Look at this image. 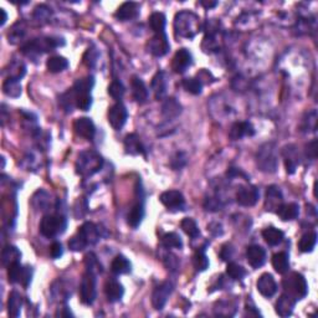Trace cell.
<instances>
[{
  "label": "cell",
  "instance_id": "obj_1",
  "mask_svg": "<svg viewBox=\"0 0 318 318\" xmlns=\"http://www.w3.org/2000/svg\"><path fill=\"white\" fill-rule=\"evenodd\" d=\"M175 34L184 39H193L202 30V23L197 14L192 12L177 13L174 18Z\"/></svg>",
  "mask_w": 318,
  "mask_h": 318
},
{
  "label": "cell",
  "instance_id": "obj_2",
  "mask_svg": "<svg viewBox=\"0 0 318 318\" xmlns=\"http://www.w3.org/2000/svg\"><path fill=\"white\" fill-rule=\"evenodd\" d=\"M103 167V158L96 150L87 149L79 154L76 161V172L81 177L88 178L100 172Z\"/></svg>",
  "mask_w": 318,
  "mask_h": 318
},
{
  "label": "cell",
  "instance_id": "obj_3",
  "mask_svg": "<svg viewBox=\"0 0 318 318\" xmlns=\"http://www.w3.org/2000/svg\"><path fill=\"white\" fill-rule=\"evenodd\" d=\"M65 45V41L63 39L60 38H38V39H33L29 43H26L25 45L21 47V51L24 52L25 55L30 57L39 56V55L44 54V52H49L55 50L58 46Z\"/></svg>",
  "mask_w": 318,
  "mask_h": 318
},
{
  "label": "cell",
  "instance_id": "obj_4",
  "mask_svg": "<svg viewBox=\"0 0 318 318\" xmlns=\"http://www.w3.org/2000/svg\"><path fill=\"white\" fill-rule=\"evenodd\" d=\"M256 164L259 169L264 173H275L277 171L278 159H277V148L275 143L269 142L259 148L256 153Z\"/></svg>",
  "mask_w": 318,
  "mask_h": 318
},
{
  "label": "cell",
  "instance_id": "obj_5",
  "mask_svg": "<svg viewBox=\"0 0 318 318\" xmlns=\"http://www.w3.org/2000/svg\"><path fill=\"white\" fill-rule=\"evenodd\" d=\"M282 286L284 294L294 298L296 302L305 298L308 294V284H307L306 278L298 272L289 273V276H286L282 280Z\"/></svg>",
  "mask_w": 318,
  "mask_h": 318
},
{
  "label": "cell",
  "instance_id": "obj_6",
  "mask_svg": "<svg viewBox=\"0 0 318 318\" xmlns=\"http://www.w3.org/2000/svg\"><path fill=\"white\" fill-rule=\"evenodd\" d=\"M68 227V221L61 215H46L40 222V233L47 239L61 235Z\"/></svg>",
  "mask_w": 318,
  "mask_h": 318
},
{
  "label": "cell",
  "instance_id": "obj_7",
  "mask_svg": "<svg viewBox=\"0 0 318 318\" xmlns=\"http://www.w3.org/2000/svg\"><path fill=\"white\" fill-rule=\"evenodd\" d=\"M80 300L86 306H91L96 300V273L88 270L81 280Z\"/></svg>",
  "mask_w": 318,
  "mask_h": 318
},
{
  "label": "cell",
  "instance_id": "obj_8",
  "mask_svg": "<svg viewBox=\"0 0 318 318\" xmlns=\"http://www.w3.org/2000/svg\"><path fill=\"white\" fill-rule=\"evenodd\" d=\"M147 50L149 54L155 57H162L168 54L171 50V44H169L166 33L153 35V38L148 41Z\"/></svg>",
  "mask_w": 318,
  "mask_h": 318
},
{
  "label": "cell",
  "instance_id": "obj_9",
  "mask_svg": "<svg viewBox=\"0 0 318 318\" xmlns=\"http://www.w3.org/2000/svg\"><path fill=\"white\" fill-rule=\"evenodd\" d=\"M128 118L127 108L122 102L114 103L112 107L108 110V123L113 130L119 131L123 128Z\"/></svg>",
  "mask_w": 318,
  "mask_h": 318
},
{
  "label": "cell",
  "instance_id": "obj_10",
  "mask_svg": "<svg viewBox=\"0 0 318 318\" xmlns=\"http://www.w3.org/2000/svg\"><path fill=\"white\" fill-rule=\"evenodd\" d=\"M159 200L168 210L179 211L184 210V208H185V199H184L183 194L178 190L164 192L159 197Z\"/></svg>",
  "mask_w": 318,
  "mask_h": 318
},
{
  "label": "cell",
  "instance_id": "obj_11",
  "mask_svg": "<svg viewBox=\"0 0 318 318\" xmlns=\"http://www.w3.org/2000/svg\"><path fill=\"white\" fill-rule=\"evenodd\" d=\"M172 292H173V283L169 282V281L163 282L162 284H159L158 287H155L152 295L153 307H154L157 311L163 309L164 306H166L167 301H168L169 296L172 295Z\"/></svg>",
  "mask_w": 318,
  "mask_h": 318
},
{
  "label": "cell",
  "instance_id": "obj_12",
  "mask_svg": "<svg viewBox=\"0 0 318 318\" xmlns=\"http://www.w3.org/2000/svg\"><path fill=\"white\" fill-rule=\"evenodd\" d=\"M259 193L258 188L253 185H245L241 186L236 193V202L242 206H253L258 203Z\"/></svg>",
  "mask_w": 318,
  "mask_h": 318
},
{
  "label": "cell",
  "instance_id": "obj_13",
  "mask_svg": "<svg viewBox=\"0 0 318 318\" xmlns=\"http://www.w3.org/2000/svg\"><path fill=\"white\" fill-rule=\"evenodd\" d=\"M193 63V56L186 49H180L175 52L172 60V70L175 74H184Z\"/></svg>",
  "mask_w": 318,
  "mask_h": 318
},
{
  "label": "cell",
  "instance_id": "obj_14",
  "mask_svg": "<svg viewBox=\"0 0 318 318\" xmlns=\"http://www.w3.org/2000/svg\"><path fill=\"white\" fill-rule=\"evenodd\" d=\"M77 235L82 239V241L85 242L86 246L88 245H94L99 242L100 238H101V233H100V229L97 225H94L93 222H85L79 229V233Z\"/></svg>",
  "mask_w": 318,
  "mask_h": 318
},
{
  "label": "cell",
  "instance_id": "obj_15",
  "mask_svg": "<svg viewBox=\"0 0 318 318\" xmlns=\"http://www.w3.org/2000/svg\"><path fill=\"white\" fill-rule=\"evenodd\" d=\"M74 130L77 136L82 137L85 139H92L96 133V127H94L93 121L88 117H81L77 118L74 123Z\"/></svg>",
  "mask_w": 318,
  "mask_h": 318
},
{
  "label": "cell",
  "instance_id": "obj_16",
  "mask_svg": "<svg viewBox=\"0 0 318 318\" xmlns=\"http://www.w3.org/2000/svg\"><path fill=\"white\" fill-rule=\"evenodd\" d=\"M258 291L264 296V297L270 298L277 292V283H276L275 278L270 273H264L260 276V278L258 280Z\"/></svg>",
  "mask_w": 318,
  "mask_h": 318
},
{
  "label": "cell",
  "instance_id": "obj_17",
  "mask_svg": "<svg viewBox=\"0 0 318 318\" xmlns=\"http://www.w3.org/2000/svg\"><path fill=\"white\" fill-rule=\"evenodd\" d=\"M283 197L280 188L276 185H270L266 190V200H265V209L267 211H277V209L282 205Z\"/></svg>",
  "mask_w": 318,
  "mask_h": 318
},
{
  "label": "cell",
  "instance_id": "obj_18",
  "mask_svg": "<svg viewBox=\"0 0 318 318\" xmlns=\"http://www.w3.org/2000/svg\"><path fill=\"white\" fill-rule=\"evenodd\" d=\"M138 15H139V4H137L135 2L123 3V4L119 5L116 14H114V16L121 21L133 20V19H136Z\"/></svg>",
  "mask_w": 318,
  "mask_h": 318
},
{
  "label": "cell",
  "instance_id": "obj_19",
  "mask_svg": "<svg viewBox=\"0 0 318 318\" xmlns=\"http://www.w3.org/2000/svg\"><path fill=\"white\" fill-rule=\"evenodd\" d=\"M282 155L284 159V167H286V172L289 174H294L297 169V166L300 164V155H298L297 149L295 146L290 144L286 146L282 149Z\"/></svg>",
  "mask_w": 318,
  "mask_h": 318
},
{
  "label": "cell",
  "instance_id": "obj_20",
  "mask_svg": "<svg viewBox=\"0 0 318 318\" xmlns=\"http://www.w3.org/2000/svg\"><path fill=\"white\" fill-rule=\"evenodd\" d=\"M253 135H255V130L250 122H236L231 125L230 132H229V137L233 141H239L244 137H251Z\"/></svg>",
  "mask_w": 318,
  "mask_h": 318
},
{
  "label": "cell",
  "instance_id": "obj_21",
  "mask_svg": "<svg viewBox=\"0 0 318 318\" xmlns=\"http://www.w3.org/2000/svg\"><path fill=\"white\" fill-rule=\"evenodd\" d=\"M246 258L253 269H259L266 261V251L259 245H252V246L247 247Z\"/></svg>",
  "mask_w": 318,
  "mask_h": 318
},
{
  "label": "cell",
  "instance_id": "obj_22",
  "mask_svg": "<svg viewBox=\"0 0 318 318\" xmlns=\"http://www.w3.org/2000/svg\"><path fill=\"white\" fill-rule=\"evenodd\" d=\"M131 88H132V96L136 100V102L138 103H146L148 97H149V92L146 83L143 82V80H141L139 77L133 76L132 81H131Z\"/></svg>",
  "mask_w": 318,
  "mask_h": 318
},
{
  "label": "cell",
  "instance_id": "obj_23",
  "mask_svg": "<svg viewBox=\"0 0 318 318\" xmlns=\"http://www.w3.org/2000/svg\"><path fill=\"white\" fill-rule=\"evenodd\" d=\"M124 149L131 155H144L146 150L141 138L136 133H131L124 138Z\"/></svg>",
  "mask_w": 318,
  "mask_h": 318
},
{
  "label": "cell",
  "instance_id": "obj_24",
  "mask_svg": "<svg viewBox=\"0 0 318 318\" xmlns=\"http://www.w3.org/2000/svg\"><path fill=\"white\" fill-rule=\"evenodd\" d=\"M105 295L107 297L108 302H118L123 297L124 289L118 281L110 280L105 284Z\"/></svg>",
  "mask_w": 318,
  "mask_h": 318
},
{
  "label": "cell",
  "instance_id": "obj_25",
  "mask_svg": "<svg viewBox=\"0 0 318 318\" xmlns=\"http://www.w3.org/2000/svg\"><path fill=\"white\" fill-rule=\"evenodd\" d=\"M167 76L163 71H158L152 80V90L154 92L155 100H163L167 93Z\"/></svg>",
  "mask_w": 318,
  "mask_h": 318
},
{
  "label": "cell",
  "instance_id": "obj_26",
  "mask_svg": "<svg viewBox=\"0 0 318 318\" xmlns=\"http://www.w3.org/2000/svg\"><path fill=\"white\" fill-rule=\"evenodd\" d=\"M295 305L296 301L294 298L290 297L289 295L283 294L281 295V297L278 298V301L276 302V312H277L278 316L289 317L291 316L292 312H294Z\"/></svg>",
  "mask_w": 318,
  "mask_h": 318
},
{
  "label": "cell",
  "instance_id": "obj_27",
  "mask_svg": "<svg viewBox=\"0 0 318 318\" xmlns=\"http://www.w3.org/2000/svg\"><path fill=\"white\" fill-rule=\"evenodd\" d=\"M182 113V106L175 99H167L162 106V114L166 119H174Z\"/></svg>",
  "mask_w": 318,
  "mask_h": 318
},
{
  "label": "cell",
  "instance_id": "obj_28",
  "mask_svg": "<svg viewBox=\"0 0 318 318\" xmlns=\"http://www.w3.org/2000/svg\"><path fill=\"white\" fill-rule=\"evenodd\" d=\"M20 258L21 252L18 250V247L13 246V245H7L2 251V265L8 269L15 262H19Z\"/></svg>",
  "mask_w": 318,
  "mask_h": 318
},
{
  "label": "cell",
  "instance_id": "obj_29",
  "mask_svg": "<svg viewBox=\"0 0 318 318\" xmlns=\"http://www.w3.org/2000/svg\"><path fill=\"white\" fill-rule=\"evenodd\" d=\"M21 308H23V297L18 291H13L8 300V313L10 317L16 318L20 316Z\"/></svg>",
  "mask_w": 318,
  "mask_h": 318
},
{
  "label": "cell",
  "instance_id": "obj_30",
  "mask_svg": "<svg viewBox=\"0 0 318 318\" xmlns=\"http://www.w3.org/2000/svg\"><path fill=\"white\" fill-rule=\"evenodd\" d=\"M131 269H132V265L123 255H117L111 264V271L114 275H124V273L131 272Z\"/></svg>",
  "mask_w": 318,
  "mask_h": 318
},
{
  "label": "cell",
  "instance_id": "obj_31",
  "mask_svg": "<svg viewBox=\"0 0 318 318\" xmlns=\"http://www.w3.org/2000/svg\"><path fill=\"white\" fill-rule=\"evenodd\" d=\"M278 216L283 220V221H290V220H295L300 214V206L296 203H290V204H282L276 211Z\"/></svg>",
  "mask_w": 318,
  "mask_h": 318
},
{
  "label": "cell",
  "instance_id": "obj_32",
  "mask_svg": "<svg viewBox=\"0 0 318 318\" xmlns=\"http://www.w3.org/2000/svg\"><path fill=\"white\" fill-rule=\"evenodd\" d=\"M143 217H144V206L142 203H137V204L131 209L130 213H128L127 216L128 225L132 227L133 229H137L142 224Z\"/></svg>",
  "mask_w": 318,
  "mask_h": 318
},
{
  "label": "cell",
  "instance_id": "obj_33",
  "mask_svg": "<svg viewBox=\"0 0 318 318\" xmlns=\"http://www.w3.org/2000/svg\"><path fill=\"white\" fill-rule=\"evenodd\" d=\"M283 231L280 229H276L273 227H269L262 231V238L265 241L270 245V246H276V245L281 244L283 240Z\"/></svg>",
  "mask_w": 318,
  "mask_h": 318
},
{
  "label": "cell",
  "instance_id": "obj_34",
  "mask_svg": "<svg viewBox=\"0 0 318 318\" xmlns=\"http://www.w3.org/2000/svg\"><path fill=\"white\" fill-rule=\"evenodd\" d=\"M272 266L275 271L281 275H284L290 270L289 255L286 252H277L272 256Z\"/></svg>",
  "mask_w": 318,
  "mask_h": 318
},
{
  "label": "cell",
  "instance_id": "obj_35",
  "mask_svg": "<svg viewBox=\"0 0 318 318\" xmlns=\"http://www.w3.org/2000/svg\"><path fill=\"white\" fill-rule=\"evenodd\" d=\"M5 72L8 74V77L10 79H15L20 81L26 74V66L24 65V62L19 60H13L12 62L8 65V68L5 69Z\"/></svg>",
  "mask_w": 318,
  "mask_h": 318
},
{
  "label": "cell",
  "instance_id": "obj_36",
  "mask_svg": "<svg viewBox=\"0 0 318 318\" xmlns=\"http://www.w3.org/2000/svg\"><path fill=\"white\" fill-rule=\"evenodd\" d=\"M3 92H4L7 96L14 97V99L19 97L21 94L20 81L7 77V80L3 82Z\"/></svg>",
  "mask_w": 318,
  "mask_h": 318
},
{
  "label": "cell",
  "instance_id": "obj_37",
  "mask_svg": "<svg viewBox=\"0 0 318 318\" xmlns=\"http://www.w3.org/2000/svg\"><path fill=\"white\" fill-rule=\"evenodd\" d=\"M317 242V234L311 231V233H307L305 235H302V238L298 241V249L301 252H311L314 249Z\"/></svg>",
  "mask_w": 318,
  "mask_h": 318
},
{
  "label": "cell",
  "instance_id": "obj_38",
  "mask_svg": "<svg viewBox=\"0 0 318 318\" xmlns=\"http://www.w3.org/2000/svg\"><path fill=\"white\" fill-rule=\"evenodd\" d=\"M46 68L52 74H57L69 68V61L62 56H52L46 61Z\"/></svg>",
  "mask_w": 318,
  "mask_h": 318
},
{
  "label": "cell",
  "instance_id": "obj_39",
  "mask_svg": "<svg viewBox=\"0 0 318 318\" xmlns=\"http://www.w3.org/2000/svg\"><path fill=\"white\" fill-rule=\"evenodd\" d=\"M167 24V18L163 13H153L149 16V26L154 31V34L164 33Z\"/></svg>",
  "mask_w": 318,
  "mask_h": 318
},
{
  "label": "cell",
  "instance_id": "obj_40",
  "mask_svg": "<svg viewBox=\"0 0 318 318\" xmlns=\"http://www.w3.org/2000/svg\"><path fill=\"white\" fill-rule=\"evenodd\" d=\"M162 245L166 249H182L183 241L182 238L177 233H167L162 236Z\"/></svg>",
  "mask_w": 318,
  "mask_h": 318
},
{
  "label": "cell",
  "instance_id": "obj_41",
  "mask_svg": "<svg viewBox=\"0 0 318 318\" xmlns=\"http://www.w3.org/2000/svg\"><path fill=\"white\" fill-rule=\"evenodd\" d=\"M24 270L20 265V262H15L12 266L8 267V280L12 283H23L24 278Z\"/></svg>",
  "mask_w": 318,
  "mask_h": 318
},
{
  "label": "cell",
  "instance_id": "obj_42",
  "mask_svg": "<svg viewBox=\"0 0 318 318\" xmlns=\"http://www.w3.org/2000/svg\"><path fill=\"white\" fill-rule=\"evenodd\" d=\"M180 228H182V230L189 236V238L192 239L199 238L200 230L199 228H198L195 220L192 219V217H185V219H183L182 222H180Z\"/></svg>",
  "mask_w": 318,
  "mask_h": 318
},
{
  "label": "cell",
  "instance_id": "obj_43",
  "mask_svg": "<svg viewBox=\"0 0 318 318\" xmlns=\"http://www.w3.org/2000/svg\"><path fill=\"white\" fill-rule=\"evenodd\" d=\"M25 31H26V27L23 21H18L16 24L13 25V27L10 29L9 34H8V40L10 44H18L21 39L24 38Z\"/></svg>",
  "mask_w": 318,
  "mask_h": 318
},
{
  "label": "cell",
  "instance_id": "obj_44",
  "mask_svg": "<svg viewBox=\"0 0 318 318\" xmlns=\"http://www.w3.org/2000/svg\"><path fill=\"white\" fill-rule=\"evenodd\" d=\"M183 88L186 92L192 94H200L203 90V82L198 77H189V79H184L182 82Z\"/></svg>",
  "mask_w": 318,
  "mask_h": 318
},
{
  "label": "cell",
  "instance_id": "obj_45",
  "mask_svg": "<svg viewBox=\"0 0 318 318\" xmlns=\"http://www.w3.org/2000/svg\"><path fill=\"white\" fill-rule=\"evenodd\" d=\"M34 19L38 23L40 24H44V23H47V21H50V19H51V15H52V12L51 9H50L49 7L45 4H41V5H38V7L35 8L34 10Z\"/></svg>",
  "mask_w": 318,
  "mask_h": 318
},
{
  "label": "cell",
  "instance_id": "obj_46",
  "mask_svg": "<svg viewBox=\"0 0 318 318\" xmlns=\"http://www.w3.org/2000/svg\"><path fill=\"white\" fill-rule=\"evenodd\" d=\"M301 128L303 132H316L317 128V112L316 111H311V112L306 113V117L302 119V124Z\"/></svg>",
  "mask_w": 318,
  "mask_h": 318
},
{
  "label": "cell",
  "instance_id": "obj_47",
  "mask_svg": "<svg viewBox=\"0 0 318 318\" xmlns=\"http://www.w3.org/2000/svg\"><path fill=\"white\" fill-rule=\"evenodd\" d=\"M227 273L231 280H241L246 275V271L240 265L235 264V262H230L227 267Z\"/></svg>",
  "mask_w": 318,
  "mask_h": 318
},
{
  "label": "cell",
  "instance_id": "obj_48",
  "mask_svg": "<svg viewBox=\"0 0 318 318\" xmlns=\"http://www.w3.org/2000/svg\"><path fill=\"white\" fill-rule=\"evenodd\" d=\"M214 312H215L216 316L222 317L233 316L234 312H235V306H231V303L228 302V301H221V302L216 303Z\"/></svg>",
  "mask_w": 318,
  "mask_h": 318
},
{
  "label": "cell",
  "instance_id": "obj_49",
  "mask_svg": "<svg viewBox=\"0 0 318 318\" xmlns=\"http://www.w3.org/2000/svg\"><path fill=\"white\" fill-rule=\"evenodd\" d=\"M124 92V86L118 80H113L112 83L108 86V94L114 100H121L123 97Z\"/></svg>",
  "mask_w": 318,
  "mask_h": 318
},
{
  "label": "cell",
  "instance_id": "obj_50",
  "mask_svg": "<svg viewBox=\"0 0 318 318\" xmlns=\"http://www.w3.org/2000/svg\"><path fill=\"white\" fill-rule=\"evenodd\" d=\"M188 163V155L184 152H177L171 159V167L173 171H180Z\"/></svg>",
  "mask_w": 318,
  "mask_h": 318
},
{
  "label": "cell",
  "instance_id": "obj_51",
  "mask_svg": "<svg viewBox=\"0 0 318 318\" xmlns=\"http://www.w3.org/2000/svg\"><path fill=\"white\" fill-rule=\"evenodd\" d=\"M193 265H194L195 270H197V271H200V272L205 271V270L208 269L209 260L203 251H199V252L195 253L194 258H193Z\"/></svg>",
  "mask_w": 318,
  "mask_h": 318
},
{
  "label": "cell",
  "instance_id": "obj_52",
  "mask_svg": "<svg viewBox=\"0 0 318 318\" xmlns=\"http://www.w3.org/2000/svg\"><path fill=\"white\" fill-rule=\"evenodd\" d=\"M49 203V195L45 192H38L35 197L33 198V204H34L36 209H40V210H46Z\"/></svg>",
  "mask_w": 318,
  "mask_h": 318
},
{
  "label": "cell",
  "instance_id": "obj_53",
  "mask_svg": "<svg viewBox=\"0 0 318 318\" xmlns=\"http://www.w3.org/2000/svg\"><path fill=\"white\" fill-rule=\"evenodd\" d=\"M86 266H87L88 271H92L94 273L101 271V266L99 265V261H97L96 256L93 253H88L86 256Z\"/></svg>",
  "mask_w": 318,
  "mask_h": 318
},
{
  "label": "cell",
  "instance_id": "obj_54",
  "mask_svg": "<svg viewBox=\"0 0 318 318\" xmlns=\"http://www.w3.org/2000/svg\"><path fill=\"white\" fill-rule=\"evenodd\" d=\"M97 51L94 49H88L87 51H86L85 56H83V61H85L86 65L88 66V68H93L94 63H96L97 61Z\"/></svg>",
  "mask_w": 318,
  "mask_h": 318
},
{
  "label": "cell",
  "instance_id": "obj_55",
  "mask_svg": "<svg viewBox=\"0 0 318 318\" xmlns=\"http://www.w3.org/2000/svg\"><path fill=\"white\" fill-rule=\"evenodd\" d=\"M63 250H62V245L60 242H54L50 247V255H51L52 259H60L62 256Z\"/></svg>",
  "mask_w": 318,
  "mask_h": 318
},
{
  "label": "cell",
  "instance_id": "obj_56",
  "mask_svg": "<svg viewBox=\"0 0 318 318\" xmlns=\"http://www.w3.org/2000/svg\"><path fill=\"white\" fill-rule=\"evenodd\" d=\"M306 154H307V157L311 158L312 161H314V159L317 158V141L316 139H313L311 143L307 144Z\"/></svg>",
  "mask_w": 318,
  "mask_h": 318
},
{
  "label": "cell",
  "instance_id": "obj_57",
  "mask_svg": "<svg viewBox=\"0 0 318 318\" xmlns=\"http://www.w3.org/2000/svg\"><path fill=\"white\" fill-rule=\"evenodd\" d=\"M205 208H206V210L216 211V210H220V208H221V205H220L219 200H217V199H213V198H210V199H206Z\"/></svg>",
  "mask_w": 318,
  "mask_h": 318
},
{
  "label": "cell",
  "instance_id": "obj_58",
  "mask_svg": "<svg viewBox=\"0 0 318 318\" xmlns=\"http://www.w3.org/2000/svg\"><path fill=\"white\" fill-rule=\"evenodd\" d=\"M31 277H33V270L31 267H25L24 270V278H23V286L24 287H27L30 284V282H31Z\"/></svg>",
  "mask_w": 318,
  "mask_h": 318
},
{
  "label": "cell",
  "instance_id": "obj_59",
  "mask_svg": "<svg viewBox=\"0 0 318 318\" xmlns=\"http://www.w3.org/2000/svg\"><path fill=\"white\" fill-rule=\"evenodd\" d=\"M166 265H167V267H168V270L169 269L175 270L178 267L177 258H175L174 255H171V253H169V255L166 258Z\"/></svg>",
  "mask_w": 318,
  "mask_h": 318
},
{
  "label": "cell",
  "instance_id": "obj_60",
  "mask_svg": "<svg viewBox=\"0 0 318 318\" xmlns=\"http://www.w3.org/2000/svg\"><path fill=\"white\" fill-rule=\"evenodd\" d=\"M231 255H233V249H231L230 245H225V246L221 249V252H220L221 260H224V261L229 260V259L231 258Z\"/></svg>",
  "mask_w": 318,
  "mask_h": 318
},
{
  "label": "cell",
  "instance_id": "obj_61",
  "mask_svg": "<svg viewBox=\"0 0 318 318\" xmlns=\"http://www.w3.org/2000/svg\"><path fill=\"white\" fill-rule=\"evenodd\" d=\"M200 5L204 7L205 9H213V8L216 7L217 3L216 2H204V0H203V2H200Z\"/></svg>",
  "mask_w": 318,
  "mask_h": 318
},
{
  "label": "cell",
  "instance_id": "obj_62",
  "mask_svg": "<svg viewBox=\"0 0 318 318\" xmlns=\"http://www.w3.org/2000/svg\"><path fill=\"white\" fill-rule=\"evenodd\" d=\"M0 14H2V21H0V25H4L5 23H7V19H8V15H7V12H5L4 9H0Z\"/></svg>",
  "mask_w": 318,
  "mask_h": 318
}]
</instances>
